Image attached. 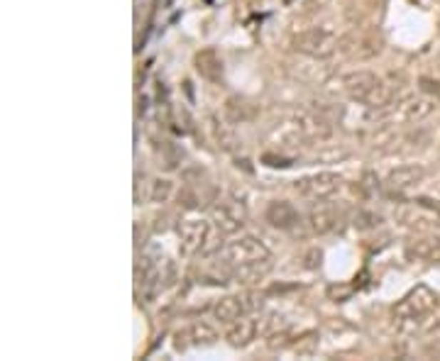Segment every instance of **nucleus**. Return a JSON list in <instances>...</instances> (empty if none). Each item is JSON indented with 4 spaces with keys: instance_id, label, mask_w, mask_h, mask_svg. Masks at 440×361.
Here are the masks:
<instances>
[{
    "instance_id": "f257e3e1",
    "label": "nucleus",
    "mask_w": 440,
    "mask_h": 361,
    "mask_svg": "<svg viewBox=\"0 0 440 361\" xmlns=\"http://www.w3.org/2000/svg\"><path fill=\"white\" fill-rule=\"evenodd\" d=\"M270 246H267L262 239L252 237V234H242V237L232 239V242L222 244L215 254V259L222 268H235V266H242V263H250V261H260V259H270Z\"/></svg>"
},
{
    "instance_id": "f03ea898",
    "label": "nucleus",
    "mask_w": 440,
    "mask_h": 361,
    "mask_svg": "<svg viewBox=\"0 0 440 361\" xmlns=\"http://www.w3.org/2000/svg\"><path fill=\"white\" fill-rule=\"evenodd\" d=\"M291 47L311 59H328L340 49V39L325 27H308L291 37Z\"/></svg>"
},
{
    "instance_id": "7ed1b4c3",
    "label": "nucleus",
    "mask_w": 440,
    "mask_h": 361,
    "mask_svg": "<svg viewBox=\"0 0 440 361\" xmlns=\"http://www.w3.org/2000/svg\"><path fill=\"white\" fill-rule=\"evenodd\" d=\"M262 308V295L260 293H240V295H222L215 300L213 305V318L220 325H232L235 320L245 318V315L255 313Z\"/></svg>"
},
{
    "instance_id": "20e7f679",
    "label": "nucleus",
    "mask_w": 440,
    "mask_h": 361,
    "mask_svg": "<svg viewBox=\"0 0 440 361\" xmlns=\"http://www.w3.org/2000/svg\"><path fill=\"white\" fill-rule=\"evenodd\" d=\"M438 298L428 286H416L411 288L401 300L394 305V318L396 320H421L436 308Z\"/></svg>"
},
{
    "instance_id": "39448f33",
    "label": "nucleus",
    "mask_w": 440,
    "mask_h": 361,
    "mask_svg": "<svg viewBox=\"0 0 440 361\" xmlns=\"http://www.w3.org/2000/svg\"><path fill=\"white\" fill-rule=\"evenodd\" d=\"M176 234H179V249L184 256H193L198 251H203V246L210 239V225L203 217H184L176 225Z\"/></svg>"
},
{
    "instance_id": "423d86ee",
    "label": "nucleus",
    "mask_w": 440,
    "mask_h": 361,
    "mask_svg": "<svg viewBox=\"0 0 440 361\" xmlns=\"http://www.w3.org/2000/svg\"><path fill=\"white\" fill-rule=\"evenodd\" d=\"M342 179L338 174H330V171H321V174H311L304 179L296 181V193L304 196L308 200H328L330 196L340 191Z\"/></svg>"
},
{
    "instance_id": "0eeeda50",
    "label": "nucleus",
    "mask_w": 440,
    "mask_h": 361,
    "mask_svg": "<svg viewBox=\"0 0 440 361\" xmlns=\"http://www.w3.org/2000/svg\"><path fill=\"white\" fill-rule=\"evenodd\" d=\"M306 220H308L311 232L323 237V234H333L340 230L342 222H345V210L335 203H323V200H318V203L308 210Z\"/></svg>"
},
{
    "instance_id": "6e6552de",
    "label": "nucleus",
    "mask_w": 440,
    "mask_h": 361,
    "mask_svg": "<svg viewBox=\"0 0 440 361\" xmlns=\"http://www.w3.org/2000/svg\"><path fill=\"white\" fill-rule=\"evenodd\" d=\"M384 47V42H382V37L377 32H364V34H347V37L340 39V49L345 51L350 59H374L377 54Z\"/></svg>"
},
{
    "instance_id": "1a4fd4ad",
    "label": "nucleus",
    "mask_w": 440,
    "mask_h": 361,
    "mask_svg": "<svg viewBox=\"0 0 440 361\" xmlns=\"http://www.w3.org/2000/svg\"><path fill=\"white\" fill-rule=\"evenodd\" d=\"M210 220L218 227L220 234H235L245 225V208L235 200H225V203H215L210 208Z\"/></svg>"
},
{
    "instance_id": "9d476101",
    "label": "nucleus",
    "mask_w": 440,
    "mask_h": 361,
    "mask_svg": "<svg viewBox=\"0 0 440 361\" xmlns=\"http://www.w3.org/2000/svg\"><path fill=\"white\" fill-rule=\"evenodd\" d=\"M379 81H382V76L359 68V71H350V73H345V76L340 78V90L347 95V98H352L357 103H364L367 100V95L372 93L377 85H379Z\"/></svg>"
},
{
    "instance_id": "9b49d317",
    "label": "nucleus",
    "mask_w": 440,
    "mask_h": 361,
    "mask_svg": "<svg viewBox=\"0 0 440 361\" xmlns=\"http://www.w3.org/2000/svg\"><path fill=\"white\" fill-rule=\"evenodd\" d=\"M426 179V169L421 164H406V166H396L387 174L384 186L394 193H404L416 188L421 181Z\"/></svg>"
},
{
    "instance_id": "f8f14e48",
    "label": "nucleus",
    "mask_w": 440,
    "mask_h": 361,
    "mask_svg": "<svg viewBox=\"0 0 440 361\" xmlns=\"http://www.w3.org/2000/svg\"><path fill=\"white\" fill-rule=\"evenodd\" d=\"M436 98L431 95H411V98H404L401 103H396V117L404 120V122H421L431 115L433 110L438 108Z\"/></svg>"
},
{
    "instance_id": "ddd939ff",
    "label": "nucleus",
    "mask_w": 440,
    "mask_h": 361,
    "mask_svg": "<svg viewBox=\"0 0 440 361\" xmlns=\"http://www.w3.org/2000/svg\"><path fill=\"white\" fill-rule=\"evenodd\" d=\"M404 254H406L409 261L440 263V234H424V237L411 239Z\"/></svg>"
},
{
    "instance_id": "4468645a",
    "label": "nucleus",
    "mask_w": 440,
    "mask_h": 361,
    "mask_svg": "<svg viewBox=\"0 0 440 361\" xmlns=\"http://www.w3.org/2000/svg\"><path fill=\"white\" fill-rule=\"evenodd\" d=\"M193 66H196L198 76L205 78L208 83H220L222 76H225L222 59L213 47H205L201 51H196V56H193Z\"/></svg>"
},
{
    "instance_id": "2eb2a0df",
    "label": "nucleus",
    "mask_w": 440,
    "mask_h": 361,
    "mask_svg": "<svg viewBox=\"0 0 440 361\" xmlns=\"http://www.w3.org/2000/svg\"><path fill=\"white\" fill-rule=\"evenodd\" d=\"M222 113H225L230 125H247L260 117V105H257L255 100L245 98V95H230V98L225 100Z\"/></svg>"
},
{
    "instance_id": "dca6fc26",
    "label": "nucleus",
    "mask_w": 440,
    "mask_h": 361,
    "mask_svg": "<svg viewBox=\"0 0 440 361\" xmlns=\"http://www.w3.org/2000/svg\"><path fill=\"white\" fill-rule=\"evenodd\" d=\"M265 217L272 227H277V230H294L301 222L299 210H296L289 200H272V203L267 205Z\"/></svg>"
},
{
    "instance_id": "f3484780",
    "label": "nucleus",
    "mask_w": 440,
    "mask_h": 361,
    "mask_svg": "<svg viewBox=\"0 0 440 361\" xmlns=\"http://www.w3.org/2000/svg\"><path fill=\"white\" fill-rule=\"evenodd\" d=\"M257 332H260V320L247 318V315H245V318L235 320L232 325H227L225 340H227V345H230V347L242 349V347H247L250 342L255 340Z\"/></svg>"
},
{
    "instance_id": "a211bd4d",
    "label": "nucleus",
    "mask_w": 440,
    "mask_h": 361,
    "mask_svg": "<svg viewBox=\"0 0 440 361\" xmlns=\"http://www.w3.org/2000/svg\"><path fill=\"white\" fill-rule=\"evenodd\" d=\"M272 271V256L270 259H260V261H250L242 263V266H235L227 271V276L242 286H255L260 283L262 278H267V273Z\"/></svg>"
},
{
    "instance_id": "6ab92c4d",
    "label": "nucleus",
    "mask_w": 440,
    "mask_h": 361,
    "mask_svg": "<svg viewBox=\"0 0 440 361\" xmlns=\"http://www.w3.org/2000/svg\"><path fill=\"white\" fill-rule=\"evenodd\" d=\"M186 332H188V342H191L193 347H213L215 342L220 340L215 328H210L208 323H201V320L193 323Z\"/></svg>"
},
{
    "instance_id": "aec40b11",
    "label": "nucleus",
    "mask_w": 440,
    "mask_h": 361,
    "mask_svg": "<svg viewBox=\"0 0 440 361\" xmlns=\"http://www.w3.org/2000/svg\"><path fill=\"white\" fill-rule=\"evenodd\" d=\"M159 154H162V166L167 171H176L179 169V164L184 162V149H179L174 142H162Z\"/></svg>"
},
{
    "instance_id": "412c9836",
    "label": "nucleus",
    "mask_w": 440,
    "mask_h": 361,
    "mask_svg": "<svg viewBox=\"0 0 440 361\" xmlns=\"http://www.w3.org/2000/svg\"><path fill=\"white\" fill-rule=\"evenodd\" d=\"M171 196H174V183L169 179H154L150 183V200L157 205H164L169 203Z\"/></svg>"
},
{
    "instance_id": "4be33fe9",
    "label": "nucleus",
    "mask_w": 440,
    "mask_h": 361,
    "mask_svg": "<svg viewBox=\"0 0 440 361\" xmlns=\"http://www.w3.org/2000/svg\"><path fill=\"white\" fill-rule=\"evenodd\" d=\"M352 225L357 230H374V227L382 225V217L372 213V210H357L355 217H352Z\"/></svg>"
},
{
    "instance_id": "5701e85b",
    "label": "nucleus",
    "mask_w": 440,
    "mask_h": 361,
    "mask_svg": "<svg viewBox=\"0 0 440 361\" xmlns=\"http://www.w3.org/2000/svg\"><path fill=\"white\" fill-rule=\"evenodd\" d=\"M179 205L184 210H198L201 208V196H198L193 188H181V193H179Z\"/></svg>"
},
{
    "instance_id": "b1692460",
    "label": "nucleus",
    "mask_w": 440,
    "mask_h": 361,
    "mask_svg": "<svg viewBox=\"0 0 440 361\" xmlns=\"http://www.w3.org/2000/svg\"><path fill=\"white\" fill-rule=\"evenodd\" d=\"M262 164H267L270 169H289V166H294V159L289 157H279V154H262Z\"/></svg>"
},
{
    "instance_id": "393cba45",
    "label": "nucleus",
    "mask_w": 440,
    "mask_h": 361,
    "mask_svg": "<svg viewBox=\"0 0 440 361\" xmlns=\"http://www.w3.org/2000/svg\"><path fill=\"white\" fill-rule=\"evenodd\" d=\"M213 132H215V140H218V145H220L222 149H227V152H230L232 145H235V137H232L230 132H227V130L222 127V125H218V122H213Z\"/></svg>"
},
{
    "instance_id": "a878e982",
    "label": "nucleus",
    "mask_w": 440,
    "mask_h": 361,
    "mask_svg": "<svg viewBox=\"0 0 440 361\" xmlns=\"http://www.w3.org/2000/svg\"><path fill=\"white\" fill-rule=\"evenodd\" d=\"M419 85H421V90H424L426 95H431V98L440 100V81H436V78H428V76H421Z\"/></svg>"
},
{
    "instance_id": "bb28decb",
    "label": "nucleus",
    "mask_w": 440,
    "mask_h": 361,
    "mask_svg": "<svg viewBox=\"0 0 440 361\" xmlns=\"http://www.w3.org/2000/svg\"><path fill=\"white\" fill-rule=\"evenodd\" d=\"M328 295L333 298L335 303H342V300H347V298L352 295V288H350V286H340V288H338V286H330Z\"/></svg>"
},
{
    "instance_id": "cd10ccee",
    "label": "nucleus",
    "mask_w": 440,
    "mask_h": 361,
    "mask_svg": "<svg viewBox=\"0 0 440 361\" xmlns=\"http://www.w3.org/2000/svg\"><path fill=\"white\" fill-rule=\"evenodd\" d=\"M424 354L431 359H440V340H431L424 345Z\"/></svg>"
}]
</instances>
